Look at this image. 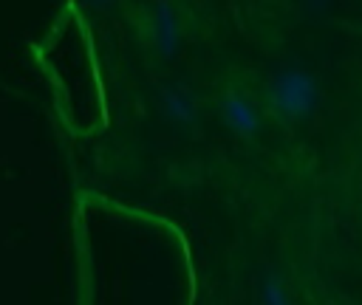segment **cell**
I'll return each instance as SVG.
<instances>
[{"instance_id":"obj_4","label":"cell","mask_w":362,"mask_h":305,"mask_svg":"<svg viewBox=\"0 0 362 305\" xmlns=\"http://www.w3.org/2000/svg\"><path fill=\"white\" fill-rule=\"evenodd\" d=\"M263 302L266 305H288V299H286V294L280 291L277 282H266L263 285Z\"/></svg>"},{"instance_id":"obj_2","label":"cell","mask_w":362,"mask_h":305,"mask_svg":"<svg viewBox=\"0 0 362 305\" xmlns=\"http://www.w3.org/2000/svg\"><path fill=\"white\" fill-rule=\"evenodd\" d=\"M223 116H226V121H229L238 133H252V130L257 127V116H255L252 104H249L246 99H240V96L226 99V104H223Z\"/></svg>"},{"instance_id":"obj_3","label":"cell","mask_w":362,"mask_h":305,"mask_svg":"<svg viewBox=\"0 0 362 305\" xmlns=\"http://www.w3.org/2000/svg\"><path fill=\"white\" fill-rule=\"evenodd\" d=\"M156 37L161 40L164 48H173V42H175V17L167 8H158V14H156Z\"/></svg>"},{"instance_id":"obj_1","label":"cell","mask_w":362,"mask_h":305,"mask_svg":"<svg viewBox=\"0 0 362 305\" xmlns=\"http://www.w3.org/2000/svg\"><path fill=\"white\" fill-rule=\"evenodd\" d=\"M274 99L286 116H305L314 104V85L305 73L291 71L274 85Z\"/></svg>"}]
</instances>
